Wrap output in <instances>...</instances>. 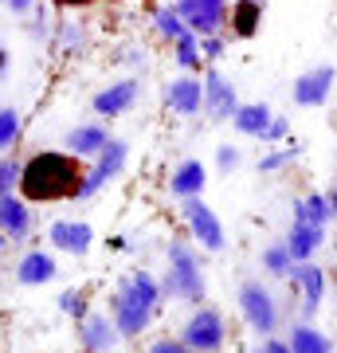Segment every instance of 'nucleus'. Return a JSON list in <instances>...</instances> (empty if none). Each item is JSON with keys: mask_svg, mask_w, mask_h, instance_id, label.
I'll return each instance as SVG.
<instances>
[{"mask_svg": "<svg viewBox=\"0 0 337 353\" xmlns=\"http://www.w3.org/2000/svg\"><path fill=\"white\" fill-rule=\"evenodd\" d=\"M79 176H83V165L71 153L59 150H43L36 157L24 161V173H20V196L28 204H51V201H75Z\"/></svg>", "mask_w": 337, "mask_h": 353, "instance_id": "1", "label": "nucleus"}, {"mask_svg": "<svg viewBox=\"0 0 337 353\" xmlns=\"http://www.w3.org/2000/svg\"><path fill=\"white\" fill-rule=\"evenodd\" d=\"M161 294L165 299H176V303H188V306H204V299H208V279H204L200 252L192 240H169V248H165Z\"/></svg>", "mask_w": 337, "mask_h": 353, "instance_id": "2", "label": "nucleus"}, {"mask_svg": "<svg viewBox=\"0 0 337 353\" xmlns=\"http://www.w3.org/2000/svg\"><path fill=\"white\" fill-rule=\"evenodd\" d=\"M236 306H239V318L247 322V330L259 334V338H275L278 326H283V306H278L275 290L267 287L263 279H243L239 283Z\"/></svg>", "mask_w": 337, "mask_h": 353, "instance_id": "3", "label": "nucleus"}, {"mask_svg": "<svg viewBox=\"0 0 337 353\" xmlns=\"http://www.w3.org/2000/svg\"><path fill=\"white\" fill-rule=\"evenodd\" d=\"M181 341L196 353H224L227 345V322L216 306H192V314L181 326Z\"/></svg>", "mask_w": 337, "mask_h": 353, "instance_id": "4", "label": "nucleus"}, {"mask_svg": "<svg viewBox=\"0 0 337 353\" xmlns=\"http://www.w3.org/2000/svg\"><path fill=\"white\" fill-rule=\"evenodd\" d=\"M181 216H185L188 236H192V243H196V248H204V252H212V255H216V252H224L227 232H224L220 216L212 212V204L204 201V196L181 201Z\"/></svg>", "mask_w": 337, "mask_h": 353, "instance_id": "5", "label": "nucleus"}, {"mask_svg": "<svg viewBox=\"0 0 337 353\" xmlns=\"http://www.w3.org/2000/svg\"><path fill=\"white\" fill-rule=\"evenodd\" d=\"M192 36H224L227 32V0H169Z\"/></svg>", "mask_w": 337, "mask_h": 353, "instance_id": "6", "label": "nucleus"}, {"mask_svg": "<svg viewBox=\"0 0 337 353\" xmlns=\"http://www.w3.org/2000/svg\"><path fill=\"white\" fill-rule=\"evenodd\" d=\"M138 99H141V75H122L90 94V114H99V118L110 122V118H122V114L134 110Z\"/></svg>", "mask_w": 337, "mask_h": 353, "instance_id": "7", "label": "nucleus"}, {"mask_svg": "<svg viewBox=\"0 0 337 353\" xmlns=\"http://www.w3.org/2000/svg\"><path fill=\"white\" fill-rule=\"evenodd\" d=\"M204 118L220 126V122H232V114L239 110V94L236 83L220 71V67H204Z\"/></svg>", "mask_w": 337, "mask_h": 353, "instance_id": "8", "label": "nucleus"}, {"mask_svg": "<svg viewBox=\"0 0 337 353\" xmlns=\"http://www.w3.org/2000/svg\"><path fill=\"white\" fill-rule=\"evenodd\" d=\"M290 290H294V299H298L302 322L318 318V310H322V303H325V267H318L314 259L310 263H294V271H290Z\"/></svg>", "mask_w": 337, "mask_h": 353, "instance_id": "9", "label": "nucleus"}, {"mask_svg": "<svg viewBox=\"0 0 337 353\" xmlns=\"http://www.w3.org/2000/svg\"><path fill=\"white\" fill-rule=\"evenodd\" d=\"M334 83H337V67H334V63L306 67V71L294 79L290 99H294V106H302V110H318V106H325V102H329V94H334Z\"/></svg>", "mask_w": 337, "mask_h": 353, "instance_id": "10", "label": "nucleus"}, {"mask_svg": "<svg viewBox=\"0 0 337 353\" xmlns=\"http://www.w3.org/2000/svg\"><path fill=\"white\" fill-rule=\"evenodd\" d=\"M161 94H165V106H169L176 118H196V114H204V79L200 75L181 71L176 79L165 83Z\"/></svg>", "mask_w": 337, "mask_h": 353, "instance_id": "11", "label": "nucleus"}, {"mask_svg": "<svg viewBox=\"0 0 337 353\" xmlns=\"http://www.w3.org/2000/svg\"><path fill=\"white\" fill-rule=\"evenodd\" d=\"M75 334H79V345L87 353H114V345L122 341L114 318L102 314V310H87V314L75 322Z\"/></svg>", "mask_w": 337, "mask_h": 353, "instance_id": "12", "label": "nucleus"}, {"mask_svg": "<svg viewBox=\"0 0 337 353\" xmlns=\"http://www.w3.org/2000/svg\"><path fill=\"white\" fill-rule=\"evenodd\" d=\"M48 243L63 255L83 259V255L94 248V228H90L87 220H51L48 224Z\"/></svg>", "mask_w": 337, "mask_h": 353, "instance_id": "13", "label": "nucleus"}, {"mask_svg": "<svg viewBox=\"0 0 337 353\" xmlns=\"http://www.w3.org/2000/svg\"><path fill=\"white\" fill-rule=\"evenodd\" d=\"M110 318H114V326H118L122 338H138V334H145V330L153 326V318H157V314H153L150 306L125 299L122 290H114V294H110Z\"/></svg>", "mask_w": 337, "mask_h": 353, "instance_id": "14", "label": "nucleus"}, {"mask_svg": "<svg viewBox=\"0 0 337 353\" xmlns=\"http://www.w3.org/2000/svg\"><path fill=\"white\" fill-rule=\"evenodd\" d=\"M110 138H114V134L106 130V122L99 118V122H79V126H71L67 134H63V145H67L71 157H99Z\"/></svg>", "mask_w": 337, "mask_h": 353, "instance_id": "15", "label": "nucleus"}, {"mask_svg": "<svg viewBox=\"0 0 337 353\" xmlns=\"http://www.w3.org/2000/svg\"><path fill=\"white\" fill-rule=\"evenodd\" d=\"M32 228H36V212H32V204L24 196H4L0 201V232L8 236V243H20L32 236Z\"/></svg>", "mask_w": 337, "mask_h": 353, "instance_id": "16", "label": "nucleus"}, {"mask_svg": "<svg viewBox=\"0 0 337 353\" xmlns=\"http://www.w3.org/2000/svg\"><path fill=\"white\" fill-rule=\"evenodd\" d=\"M55 275H59V263H55V255L43 252V248L24 252L16 259V271H12V279L20 287H43V283H51Z\"/></svg>", "mask_w": 337, "mask_h": 353, "instance_id": "17", "label": "nucleus"}, {"mask_svg": "<svg viewBox=\"0 0 337 353\" xmlns=\"http://www.w3.org/2000/svg\"><path fill=\"white\" fill-rule=\"evenodd\" d=\"M204 185H208V165L200 157H185L169 173V192L176 201H192V196H204Z\"/></svg>", "mask_w": 337, "mask_h": 353, "instance_id": "18", "label": "nucleus"}, {"mask_svg": "<svg viewBox=\"0 0 337 353\" xmlns=\"http://www.w3.org/2000/svg\"><path fill=\"white\" fill-rule=\"evenodd\" d=\"M114 290H122L125 299H134V303L150 306L153 314H157V310H161V303H165L161 279H153L150 271H130V275L118 279V287H114Z\"/></svg>", "mask_w": 337, "mask_h": 353, "instance_id": "19", "label": "nucleus"}, {"mask_svg": "<svg viewBox=\"0 0 337 353\" xmlns=\"http://www.w3.org/2000/svg\"><path fill=\"white\" fill-rule=\"evenodd\" d=\"M283 243L290 248L294 263H310L314 255L322 252L325 228H318V224H294V220H290V232H287V240H283Z\"/></svg>", "mask_w": 337, "mask_h": 353, "instance_id": "20", "label": "nucleus"}, {"mask_svg": "<svg viewBox=\"0 0 337 353\" xmlns=\"http://www.w3.org/2000/svg\"><path fill=\"white\" fill-rule=\"evenodd\" d=\"M271 118H275L271 102H239V110L232 114V130H236L239 138H255L259 141Z\"/></svg>", "mask_w": 337, "mask_h": 353, "instance_id": "21", "label": "nucleus"}, {"mask_svg": "<svg viewBox=\"0 0 337 353\" xmlns=\"http://www.w3.org/2000/svg\"><path fill=\"white\" fill-rule=\"evenodd\" d=\"M263 8L259 0H236L232 8H227V28H232V36L236 39H251L255 32L263 28Z\"/></svg>", "mask_w": 337, "mask_h": 353, "instance_id": "22", "label": "nucleus"}, {"mask_svg": "<svg viewBox=\"0 0 337 353\" xmlns=\"http://www.w3.org/2000/svg\"><path fill=\"white\" fill-rule=\"evenodd\" d=\"M290 353H334V341L325 330H318L314 322H294L287 334Z\"/></svg>", "mask_w": 337, "mask_h": 353, "instance_id": "23", "label": "nucleus"}, {"mask_svg": "<svg viewBox=\"0 0 337 353\" xmlns=\"http://www.w3.org/2000/svg\"><path fill=\"white\" fill-rule=\"evenodd\" d=\"M125 165H130V141H125V138H110V141H106V150L94 157V169L102 173L106 185L125 173Z\"/></svg>", "mask_w": 337, "mask_h": 353, "instance_id": "24", "label": "nucleus"}, {"mask_svg": "<svg viewBox=\"0 0 337 353\" xmlns=\"http://www.w3.org/2000/svg\"><path fill=\"white\" fill-rule=\"evenodd\" d=\"M169 48H173V63L181 67V71H188V75H204V59H200V36L185 32V36L173 39Z\"/></svg>", "mask_w": 337, "mask_h": 353, "instance_id": "25", "label": "nucleus"}, {"mask_svg": "<svg viewBox=\"0 0 337 353\" xmlns=\"http://www.w3.org/2000/svg\"><path fill=\"white\" fill-rule=\"evenodd\" d=\"M294 224H329V204H325V192H306L294 201Z\"/></svg>", "mask_w": 337, "mask_h": 353, "instance_id": "26", "label": "nucleus"}, {"mask_svg": "<svg viewBox=\"0 0 337 353\" xmlns=\"http://www.w3.org/2000/svg\"><path fill=\"white\" fill-rule=\"evenodd\" d=\"M259 263H263V271H267L271 279H290V271H294V255H290V248L283 240H275V243L263 248Z\"/></svg>", "mask_w": 337, "mask_h": 353, "instance_id": "27", "label": "nucleus"}, {"mask_svg": "<svg viewBox=\"0 0 337 353\" xmlns=\"http://www.w3.org/2000/svg\"><path fill=\"white\" fill-rule=\"evenodd\" d=\"M90 43V32L83 20H63L59 24V36H55V48L63 51V55H83Z\"/></svg>", "mask_w": 337, "mask_h": 353, "instance_id": "28", "label": "nucleus"}, {"mask_svg": "<svg viewBox=\"0 0 337 353\" xmlns=\"http://www.w3.org/2000/svg\"><path fill=\"white\" fill-rule=\"evenodd\" d=\"M302 157V145L298 141H283V150H278V145H271V150L263 153L259 157V173H278V169H287V165H294Z\"/></svg>", "mask_w": 337, "mask_h": 353, "instance_id": "29", "label": "nucleus"}, {"mask_svg": "<svg viewBox=\"0 0 337 353\" xmlns=\"http://www.w3.org/2000/svg\"><path fill=\"white\" fill-rule=\"evenodd\" d=\"M153 28H157V36H161L165 43H173V39H181L188 32L173 4H157V8H153Z\"/></svg>", "mask_w": 337, "mask_h": 353, "instance_id": "30", "label": "nucleus"}, {"mask_svg": "<svg viewBox=\"0 0 337 353\" xmlns=\"http://www.w3.org/2000/svg\"><path fill=\"white\" fill-rule=\"evenodd\" d=\"M20 130H24V118L16 106H0V153H8L20 141Z\"/></svg>", "mask_w": 337, "mask_h": 353, "instance_id": "31", "label": "nucleus"}, {"mask_svg": "<svg viewBox=\"0 0 337 353\" xmlns=\"http://www.w3.org/2000/svg\"><path fill=\"white\" fill-rule=\"evenodd\" d=\"M20 173H24V161L4 153V157H0V201L12 196V192L20 189Z\"/></svg>", "mask_w": 337, "mask_h": 353, "instance_id": "32", "label": "nucleus"}, {"mask_svg": "<svg viewBox=\"0 0 337 353\" xmlns=\"http://www.w3.org/2000/svg\"><path fill=\"white\" fill-rule=\"evenodd\" d=\"M87 299H90L87 287H67V290L59 294V310H63L67 318H75V322H79V318L87 314Z\"/></svg>", "mask_w": 337, "mask_h": 353, "instance_id": "33", "label": "nucleus"}, {"mask_svg": "<svg viewBox=\"0 0 337 353\" xmlns=\"http://www.w3.org/2000/svg\"><path fill=\"white\" fill-rule=\"evenodd\" d=\"M227 55V36H200V59L204 67H216Z\"/></svg>", "mask_w": 337, "mask_h": 353, "instance_id": "34", "label": "nucleus"}, {"mask_svg": "<svg viewBox=\"0 0 337 353\" xmlns=\"http://www.w3.org/2000/svg\"><path fill=\"white\" fill-rule=\"evenodd\" d=\"M287 134H290V118H287V114H275V118L267 122V130H263L259 141L271 150V145H283V141H287Z\"/></svg>", "mask_w": 337, "mask_h": 353, "instance_id": "35", "label": "nucleus"}, {"mask_svg": "<svg viewBox=\"0 0 337 353\" xmlns=\"http://www.w3.org/2000/svg\"><path fill=\"white\" fill-rule=\"evenodd\" d=\"M239 165H243V150H239V145H232V141L216 145V169H220V173H236Z\"/></svg>", "mask_w": 337, "mask_h": 353, "instance_id": "36", "label": "nucleus"}, {"mask_svg": "<svg viewBox=\"0 0 337 353\" xmlns=\"http://www.w3.org/2000/svg\"><path fill=\"white\" fill-rule=\"evenodd\" d=\"M145 353H196V350H188L181 338H153Z\"/></svg>", "mask_w": 337, "mask_h": 353, "instance_id": "37", "label": "nucleus"}, {"mask_svg": "<svg viewBox=\"0 0 337 353\" xmlns=\"http://www.w3.org/2000/svg\"><path fill=\"white\" fill-rule=\"evenodd\" d=\"M118 63H125V67H145V48H141V43H125V48L118 51Z\"/></svg>", "mask_w": 337, "mask_h": 353, "instance_id": "38", "label": "nucleus"}, {"mask_svg": "<svg viewBox=\"0 0 337 353\" xmlns=\"http://www.w3.org/2000/svg\"><path fill=\"white\" fill-rule=\"evenodd\" d=\"M251 353H290V345L283 338H259V345Z\"/></svg>", "mask_w": 337, "mask_h": 353, "instance_id": "39", "label": "nucleus"}, {"mask_svg": "<svg viewBox=\"0 0 337 353\" xmlns=\"http://www.w3.org/2000/svg\"><path fill=\"white\" fill-rule=\"evenodd\" d=\"M8 12H16V16H28V12H36V0H0Z\"/></svg>", "mask_w": 337, "mask_h": 353, "instance_id": "40", "label": "nucleus"}, {"mask_svg": "<svg viewBox=\"0 0 337 353\" xmlns=\"http://www.w3.org/2000/svg\"><path fill=\"white\" fill-rule=\"evenodd\" d=\"M325 204H329V220H337V181L325 189Z\"/></svg>", "mask_w": 337, "mask_h": 353, "instance_id": "41", "label": "nucleus"}, {"mask_svg": "<svg viewBox=\"0 0 337 353\" xmlns=\"http://www.w3.org/2000/svg\"><path fill=\"white\" fill-rule=\"evenodd\" d=\"M8 63H12V59H8V48L0 43V83H4V75H8Z\"/></svg>", "mask_w": 337, "mask_h": 353, "instance_id": "42", "label": "nucleus"}, {"mask_svg": "<svg viewBox=\"0 0 337 353\" xmlns=\"http://www.w3.org/2000/svg\"><path fill=\"white\" fill-rule=\"evenodd\" d=\"M59 8H87V4H94V0H55Z\"/></svg>", "mask_w": 337, "mask_h": 353, "instance_id": "43", "label": "nucleus"}, {"mask_svg": "<svg viewBox=\"0 0 337 353\" xmlns=\"http://www.w3.org/2000/svg\"><path fill=\"white\" fill-rule=\"evenodd\" d=\"M8 252V236H4V232H0V255Z\"/></svg>", "mask_w": 337, "mask_h": 353, "instance_id": "44", "label": "nucleus"}, {"mask_svg": "<svg viewBox=\"0 0 337 353\" xmlns=\"http://www.w3.org/2000/svg\"><path fill=\"white\" fill-rule=\"evenodd\" d=\"M259 4H267V0H259Z\"/></svg>", "mask_w": 337, "mask_h": 353, "instance_id": "45", "label": "nucleus"}]
</instances>
